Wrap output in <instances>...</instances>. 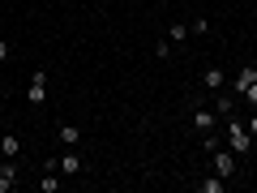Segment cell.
Here are the masks:
<instances>
[{
  "label": "cell",
  "mask_w": 257,
  "mask_h": 193,
  "mask_svg": "<svg viewBox=\"0 0 257 193\" xmlns=\"http://www.w3.org/2000/svg\"><path fill=\"white\" fill-rule=\"evenodd\" d=\"M227 142H231V150H236V155H248V150H253V133L244 129V120L227 116Z\"/></svg>",
  "instance_id": "1"
},
{
  "label": "cell",
  "mask_w": 257,
  "mask_h": 193,
  "mask_svg": "<svg viewBox=\"0 0 257 193\" xmlns=\"http://www.w3.org/2000/svg\"><path fill=\"white\" fill-rule=\"evenodd\" d=\"M26 103H30V108H43V103H47V73H43V69H35V73H30Z\"/></svg>",
  "instance_id": "2"
},
{
  "label": "cell",
  "mask_w": 257,
  "mask_h": 193,
  "mask_svg": "<svg viewBox=\"0 0 257 193\" xmlns=\"http://www.w3.org/2000/svg\"><path fill=\"white\" fill-rule=\"evenodd\" d=\"M210 159H214V172H219L223 180H231V176H236V150L227 155V150H219V146H214V150H210Z\"/></svg>",
  "instance_id": "3"
},
{
  "label": "cell",
  "mask_w": 257,
  "mask_h": 193,
  "mask_svg": "<svg viewBox=\"0 0 257 193\" xmlns=\"http://www.w3.org/2000/svg\"><path fill=\"white\" fill-rule=\"evenodd\" d=\"M253 82H257V64H244V69H240V73L231 77V94L240 99V94H244V90H248Z\"/></svg>",
  "instance_id": "4"
},
{
  "label": "cell",
  "mask_w": 257,
  "mask_h": 193,
  "mask_svg": "<svg viewBox=\"0 0 257 193\" xmlns=\"http://www.w3.org/2000/svg\"><path fill=\"white\" fill-rule=\"evenodd\" d=\"M18 189V159H5L0 163V193H13Z\"/></svg>",
  "instance_id": "5"
},
{
  "label": "cell",
  "mask_w": 257,
  "mask_h": 193,
  "mask_svg": "<svg viewBox=\"0 0 257 193\" xmlns=\"http://www.w3.org/2000/svg\"><path fill=\"white\" fill-rule=\"evenodd\" d=\"M82 155H73V150H69V155H60V159H56V172H60V176H82Z\"/></svg>",
  "instance_id": "6"
},
{
  "label": "cell",
  "mask_w": 257,
  "mask_h": 193,
  "mask_svg": "<svg viewBox=\"0 0 257 193\" xmlns=\"http://www.w3.org/2000/svg\"><path fill=\"white\" fill-rule=\"evenodd\" d=\"M197 193H227V180H223L219 172H210V176L197 180Z\"/></svg>",
  "instance_id": "7"
},
{
  "label": "cell",
  "mask_w": 257,
  "mask_h": 193,
  "mask_svg": "<svg viewBox=\"0 0 257 193\" xmlns=\"http://www.w3.org/2000/svg\"><path fill=\"white\" fill-rule=\"evenodd\" d=\"M223 82H227V73H223L219 64H210V69L202 73V86H206V90H223Z\"/></svg>",
  "instance_id": "8"
},
{
  "label": "cell",
  "mask_w": 257,
  "mask_h": 193,
  "mask_svg": "<svg viewBox=\"0 0 257 193\" xmlns=\"http://www.w3.org/2000/svg\"><path fill=\"white\" fill-rule=\"evenodd\" d=\"M214 112L231 116V112H236V94H231V90H214Z\"/></svg>",
  "instance_id": "9"
},
{
  "label": "cell",
  "mask_w": 257,
  "mask_h": 193,
  "mask_svg": "<svg viewBox=\"0 0 257 193\" xmlns=\"http://www.w3.org/2000/svg\"><path fill=\"white\" fill-rule=\"evenodd\" d=\"M193 129H197V133H210V129H214V112L197 108V112H193Z\"/></svg>",
  "instance_id": "10"
},
{
  "label": "cell",
  "mask_w": 257,
  "mask_h": 193,
  "mask_svg": "<svg viewBox=\"0 0 257 193\" xmlns=\"http://www.w3.org/2000/svg\"><path fill=\"white\" fill-rule=\"evenodd\" d=\"M0 155H5V159H18L22 155V142L13 138V133H5V138H0Z\"/></svg>",
  "instance_id": "11"
},
{
  "label": "cell",
  "mask_w": 257,
  "mask_h": 193,
  "mask_svg": "<svg viewBox=\"0 0 257 193\" xmlns=\"http://www.w3.org/2000/svg\"><path fill=\"white\" fill-rule=\"evenodd\" d=\"M60 142L64 146H77V142H82V129L77 125H60Z\"/></svg>",
  "instance_id": "12"
},
{
  "label": "cell",
  "mask_w": 257,
  "mask_h": 193,
  "mask_svg": "<svg viewBox=\"0 0 257 193\" xmlns=\"http://www.w3.org/2000/svg\"><path fill=\"white\" fill-rule=\"evenodd\" d=\"M39 189H43V193H56V189H60V176H56V172H43V180H39Z\"/></svg>",
  "instance_id": "13"
},
{
  "label": "cell",
  "mask_w": 257,
  "mask_h": 193,
  "mask_svg": "<svg viewBox=\"0 0 257 193\" xmlns=\"http://www.w3.org/2000/svg\"><path fill=\"white\" fill-rule=\"evenodd\" d=\"M167 39H172V43H180V39H189V22H176V26L167 30Z\"/></svg>",
  "instance_id": "14"
},
{
  "label": "cell",
  "mask_w": 257,
  "mask_h": 193,
  "mask_svg": "<svg viewBox=\"0 0 257 193\" xmlns=\"http://www.w3.org/2000/svg\"><path fill=\"white\" fill-rule=\"evenodd\" d=\"M206 30H210V22H206V18H197V22H189V35H206Z\"/></svg>",
  "instance_id": "15"
},
{
  "label": "cell",
  "mask_w": 257,
  "mask_h": 193,
  "mask_svg": "<svg viewBox=\"0 0 257 193\" xmlns=\"http://www.w3.org/2000/svg\"><path fill=\"white\" fill-rule=\"evenodd\" d=\"M155 56H159V60H167V56H172V39H167V43H155Z\"/></svg>",
  "instance_id": "16"
},
{
  "label": "cell",
  "mask_w": 257,
  "mask_h": 193,
  "mask_svg": "<svg viewBox=\"0 0 257 193\" xmlns=\"http://www.w3.org/2000/svg\"><path fill=\"white\" fill-rule=\"evenodd\" d=\"M240 99H244V103H248V108H257V82H253V86H248V90H244V94H240Z\"/></svg>",
  "instance_id": "17"
},
{
  "label": "cell",
  "mask_w": 257,
  "mask_h": 193,
  "mask_svg": "<svg viewBox=\"0 0 257 193\" xmlns=\"http://www.w3.org/2000/svg\"><path fill=\"white\" fill-rule=\"evenodd\" d=\"M9 56H13V47H9V43H0V64L9 60Z\"/></svg>",
  "instance_id": "18"
},
{
  "label": "cell",
  "mask_w": 257,
  "mask_h": 193,
  "mask_svg": "<svg viewBox=\"0 0 257 193\" xmlns=\"http://www.w3.org/2000/svg\"><path fill=\"white\" fill-rule=\"evenodd\" d=\"M244 129H248V133H253V138H257V112H253V116H248V125H244Z\"/></svg>",
  "instance_id": "19"
},
{
  "label": "cell",
  "mask_w": 257,
  "mask_h": 193,
  "mask_svg": "<svg viewBox=\"0 0 257 193\" xmlns=\"http://www.w3.org/2000/svg\"><path fill=\"white\" fill-rule=\"evenodd\" d=\"M0 103H5V82H0Z\"/></svg>",
  "instance_id": "20"
}]
</instances>
